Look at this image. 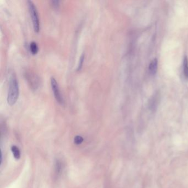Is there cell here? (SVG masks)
<instances>
[{
    "label": "cell",
    "mask_w": 188,
    "mask_h": 188,
    "mask_svg": "<svg viewBox=\"0 0 188 188\" xmlns=\"http://www.w3.org/2000/svg\"><path fill=\"white\" fill-rule=\"evenodd\" d=\"M51 4L53 6L54 8H59L60 6V1H51Z\"/></svg>",
    "instance_id": "obj_11"
},
{
    "label": "cell",
    "mask_w": 188,
    "mask_h": 188,
    "mask_svg": "<svg viewBox=\"0 0 188 188\" xmlns=\"http://www.w3.org/2000/svg\"><path fill=\"white\" fill-rule=\"evenodd\" d=\"M51 86L52 90L53 92L55 98L56 99V101L60 104L63 106L64 104V100L62 97L61 91L60 90V88L59 85L57 83L56 80L55 79V78H51Z\"/></svg>",
    "instance_id": "obj_3"
},
{
    "label": "cell",
    "mask_w": 188,
    "mask_h": 188,
    "mask_svg": "<svg viewBox=\"0 0 188 188\" xmlns=\"http://www.w3.org/2000/svg\"><path fill=\"white\" fill-rule=\"evenodd\" d=\"M32 89L37 90L39 85V78L33 72H27L25 75Z\"/></svg>",
    "instance_id": "obj_4"
},
{
    "label": "cell",
    "mask_w": 188,
    "mask_h": 188,
    "mask_svg": "<svg viewBox=\"0 0 188 188\" xmlns=\"http://www.w3.org/2000/svg\"><path fill=\"white\" fill-rule=\"evenodd\" d=\"M11 151H12L14 157L16 159L18 160L20 158L21 152H20V151L18 147L16 146H13L12 147H11Z\"/></svg>",
    "instance_id": "obj_8"
},
{
    "label": "cell",
    "mask_w": 188,
    "mask_h": 188,
    "mask_svg": "<svg viewBox=\"0 0 188 188\" xmlns=\"http://www.w3.org/2000/svg\"><path fill=\"white\" fill-rule=\"evenodd\" d=\"M158 61L157 59H153L149 65V71L151 74H155L157 70Z\"/></svg>",
    "instance_id": "obj_5"
},
{
    "label": "cell",
    "mask_w": 188,
    "mask_h": 188,
    "mask_svg": "<svg viewBox=\"0 0 188 188\" xmlns=\"http://www.w3.org/2000/svg\"><path fill=\"white\" fill-rule=\"evenodd\" d=\"M29 49H30V53L33 55L37 54L39 51V47L38 46L37 43L35 41L31 42L29 45Z\"/></svg>",
    "instance_id": "obj_6"
},
{
    "label": "cell",
    "mask_w": 188,
    "mask_h": 188,
    "mask_svg": "<svg viewBox=\"0 0 188 188\" xmlns=\"http://www.w3.org/2000/svg\"><path fill=\"white\" fill-rule=\"evenodd\" d=\"M84 61H85V54H82L81 57L80 58V60H79V62H78L77 69V71H80L82 69Z\"/></svg>",
    "instance_id": "obj_9"
},
{
    "label": "cell",
    "mask_w": 188,
    "mask_h": 188,
    "mask_svg": "<svg viewBox=\"0 0 188 188\" xmlns=\"http://www.w3.org/2000/svg\"><path fill=\"white\" fill-rule=\"evenodd\" d=\"M83 138L81 136H76L74 139V143L76 145H80L83 142Z\"/></svg>",
    "instance_id": "obj_10"
},
{
    "label": "cell",
    "mask_w": 188,
    "mask_h": 188,
    "mask_svg": "<svg viewBox=\"0 0 188 188\" xmlns=\"http://www.w3.org/2000/svg\"><path fill=\"white\" fill-rule=\"evenodd\" d=\"M183 72L185 77L188 79V59L187 56H185L183 60Z\"/></svg>",
    "instance_id": "obj_7"
},
{
    "label": "cell",
    "mask_w": 188,
    "mask_h": 188,
    "mask_svg": "<svg viewBox=\"0 0 188 188\" xmlns=\"http://www.w3.org/2000/svg\"><path fill=\"white\" fill-rule=\"evenodd\" d=\"M29 11L30 14V17L32 20L33 28L35 32L38 33L40 30V21L39 17L38 15V12L37 11V7L31 1H28Z\"/></svg>",
    "instance_id": "obj_2"
},
{
    "label": "cell",
    "mask_w": 188,
    "mask_h": 188,
    "mask_svg": "<svg viewBox=\"0 0 188 188\" xmlns=\"http://www.w3.org/2000/svg\"><path fill=\"white\" fill-rule=\"evenodd\" d=\"M20 94L19 85L16 74L12 73L9 80L8 94L7 101L9 106H13L17 102Z\"/></svg>",
    "instance_id": "obj_1"
}]
</instances>
